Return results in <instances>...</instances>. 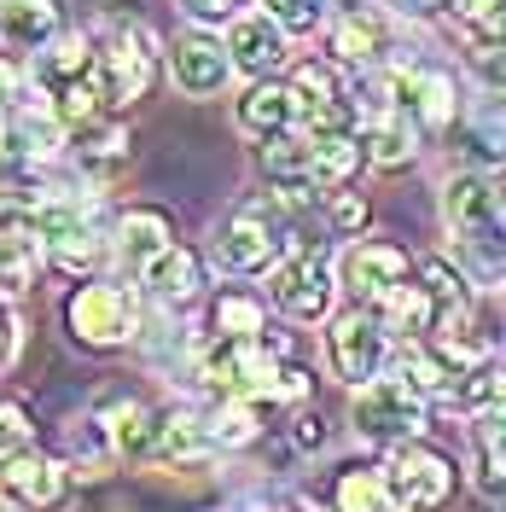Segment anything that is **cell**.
<instances>
[{
    "label": "cell",
    "mask_w": 506,
    "mask_h": 512,
    "mask_svg": "<svg viewBox=\"0 0 506 512\" xmlns=\"http://www.w3.org/2000/svg\"><path fill=\"white\" fill-rule=\"evenodd\" d=\"M408 274H413V256L402 245H390V239H361L344 256V286L355 297H367V303H384L396 286H408Z\"/></svg>",
    "instance_id": "cell-13"
},
{
    "label": "cell",
    "mask_w": 506,
    "mask_h": 512,
    "mask_svg": "<svg viewBox=\"0 0 506 512\" xmlns=\"http://www.w3.org/2000/svg\"><path fill=\"white\" fill-rule=\"evenodd\" d=\"M466 152H472V163H506V117H501V105H483L472 123H466Z\"/></svg>",
    "instance_id": "cell-30"
},
{
    "label": "cell",
    "mask_w": 506,
    "mask_h": 512,
    "mask_svg": "<svg viewBox=\"0 0 506 512\" xmlns=\"http://www.w3.org/2000/svg\"><path fill=\"white\" fill-rule=\"evenodd\" d=\"M326 222H332V233H361L367 227V198L349 187H332L326 192Z\"/></svg>",
    "instance_id": "cell-34"
},
{
    "label": "cell",
    "mask_w": 506,
    "mask_h": 512,
    "mask_svg": "<svg viewBox=\"0 0 506 512\" xmlns=\"http://www.w3.org/2000/svg\"><path fill=\"white\" fill-rule=\"evenodd\" d=\"M384 76H390V99H396L419 128H448L460 117V99H454V76H448V70L396 64V70H384Z\"/></svg>",
    "instance_id": "cell-11"
},
{
    "label": "cell",
    "mask_w": 506,
    "mask_h": 512,
    "mask_svg": "<svg viewBox=\"0 0 506 512\" xmlns=\"http://www.w3.org/2000/svg\"><path fill=\"white\" fill-rule=\"evenodd\" d=\"M233 6H245V0H187V12L198 24H222V18H233Z\"/></svg>",
    "instance_id": "cell-36"
},
{
    "label": "cell",
    "mask_w": 506,
    "mask_h": 512,
    "mask_svg": "<svg viewBox=\"0 0 506 512\" xmlns=\"http://www.w3.org/2000/svg\"><path fill=\"white\" fill-rule=\"evenodd\" d=\"M64 35V6L59 0H0V47L12 53H41L47 41Z\"/></svg>",
    "instance_id": "cell-17"
},
{
    "label": "cell",
    "mask_w": 506,
    "mask_h": 512,
    "mask_svg": "<svg viewBox=\"0 0 506 512\" xmlns=\"http://www.w3.org/2000/svg\"><path fill=\"white\" fill-rule=\"evenodd\" d=\"M140 286L152 291L163 309H181V303H192V297L204 291V262H198L187 245H169L163 256H152V262L140 268Z\"/></svg>",
    "instance_id": "cell-20"
},
{
    "label": "cell",
    "mask_w": 506,
    "mask_h": 512,
    "mask_svg": "<svg viewBox=\"0 0 506 512\" xmlns=\"http://www.w3.org/2000/svg\"><path fill=\"white\" fill-rule=\"evenodd\" d=\"M216 262L227 274H268L285 262V222L274 192H262L251 204H239L222 227H216Z\"/></svg>",
    "instance_id": "cell-3"
},
{
    "label": "cell",
    "mask_w": 506,
    "mask_h": 512,
    "mask_svg": "<svg viewBox=\"0 0 506 512\" xmlns=\"http://www.w3.org/2000/svg\"><path fill=\"white\" fill-rule=\"evenodd\" d=\"M70 152H76V163H82V175H88V181H111L117 169H128L134 134H128V123H117V117L105 111L99 123H88V128H76V134H70Z\"/></svg>",
    "instance_id": "cell-19"
},
{
    "label": "cell",
    "mask_w": 506,
    "mask_h": 512,
    "mask_svg": "<svg viewBox=\"0 0 506 512\" xmlns=\"http://www.w3.org/2000/svg\"><path fill=\"white\" fill-rule=\"evenodd\" d=\"M99 425L111 431V448L117 454H134V460H152V443H158V408H146L140 396H128V390H111V396H99Z\"/></svg>",
    "instance_id": "cell-16"
},
{
    "label": "cell",
    "mask_w": 506,
    "mask_h": 512,
    "mask_svg": "<svg viewBox=\"0 0 506 512\" xmlns=\"http://www.w3.org/2000/svg\"><path fill=\"white\" fill-rule=\"evenodd\" d=\"M291 437H297V448H320V443H326L320 414H297V419H291Z\"/></svg>",
    "instance_id": "cell-37"
},
{
    "label": "cell",
    "mask_w": 506,
    "mask_h": 512,
    "mask_svg": "<svg viewBox=\"0 0 506 512\" xmlns=\"http://www.w3.org/2000/svg\"><path fill=\"white\" fill-rule=\"evenodd\" d=\"M390 326L379 315H367V309H349V315L332 320V332H326V367H332V379L344 384H373L384 373V361H390V338H384Z\"/></svg>",
    "instance_id": "cell-6"
},
{
    "label": "cell",
    "mask_w": 506,
    "mask_h": 512,
    "mask_svg": "<svg viewBox=\"0 0 506 512\" xmlns=\"http://www.w3.org/2000/svg\"><path fill=\"white\" fill-rule=\"evenodd\" d=\"M506 402V373L495 367V361H483V367H472V373H460L454 379V408L460 414H489V408H501Z\"/></svg>",
    "instance_id": "cell-28"
},
{
    "label": "cell",
    "mask_w": 506,
    "mask_h": 512,
    "mask_svg": "<svg viewBox=\"0 0 506 512\" xmlns=\"http://www.w3.org/2000/svg\"><path fill=\"white\" fill-rule=\"evenodd\" d=\"M227 53H233V70H245V76H274L285 59V30L268 18V12H245V18H233V30H227Z\"/></svg>",
    "instance_id": "cell-18"
},
{
    "label": "cell",
    "mask_w": 506,
    "mask_h": 512,
    "mask_svg": "<svg viewBox=\"0 0 506 512\" xmlns=\"http://www.w3.org/2000/svg\"><path fill=\"white\" fill-rule=\"evenodd\" d=\"M355 431L361 437H373V443H408V437H419L425 431V390L413 379H373L355 390Z\"/></svg>",
    "instance_id": "cell-5"
},
{
    "label": "cell",
    "mask_w": 506,
    "mask_h": 512,
    "mask_svg": "<svg viewBox=\"0 0 506 512\" xmlns=\"http://www.w3.org/2000/svg\"><path fill=\"white\" fill-rule=\"evenodd\" d=\"M210 443V425L204 414H187V408H169L158 419V443H152V460H192V454H204Z\"/></svg>",
    "instance_id": "cell-26"
},
{
    "label": "cell",
    "mask_w": 506,
    "mask_h": 512,
    "mask_svg": "<svg viewBox=\"0 0 506 512\" xmlns=\"http://www.w3.org/2000/svg\"><path fill=\"white\" fill-rule=\"evenodd\" d=\"M210 443L216 448H245L256 437V402L251 396H216V408L204 414Z\"/></svg>",
    "instance_id": "cell-27"
},
{
    "label": "cell",
    "mask_w": 506,
    "mask_h": 512,
    "mask_svg": "<svg viewBox=\"0 0 506 512\" xmlns=\"http://www.w3.org/2000/svg\"><path fill=\"white\" fill-rule=\"evenodd\" d=\"M158 35L146 30L140 18H128V12H105V24L94 35V82L105 105L111 111H123L134 99L152 94V82H158Z\"/></svg>",
    "instance_id": "cell-1"
},
{
    "label": "cell",
    "mask_w": 506,
    "mask_h": 512,
    "mask_svg": "<svg viewBox=\"0 0 506 512\" xmlns=\"http://www.w3.org/2000/svg\"><path fill=\"white\" fill-rule=\"evenodd\" d=\"M332 507L338 512H408V501L396 495V483H390L384 466H349V472H338Z\"/></svg>",
    "instance_id": "cell-23"
},
{
    "label": "cell",
    "mask_w": 506,
    "mask_h": 512,
    "mask_svg": "<svg viewBox=\"0 0 506 512\" xmlns=\"http://www.w3.org/2000/svg\"><path fill=\"white\" fill-rule=\"evenodd\" d=\"M76 76H94V35H70L64 30L59 41H47V47L35 53V82L53 94V88L76 82Z\"/></svg>",
    "instance_id": "cell-25"
},
{
    "label": "cell",
    "mask_w": 506,
    "mask_h": 512,
    "mask_svg": "<svg viewBox=\"0 0 506 512\" xmlns=\"http://www.w3.org/2000/svg\"><path fill=\"white\" fill-rule=\"evenodd\" d=\"M402 12H437V6H448V0H396Z\"/></svg>",
    "instance_id": "cell-39"
},
{
    "label": "cell",
    "mask_w": 506,
    "mask_h": 512,
    "mask_svg": "<svg viewBox=\"0 0 506 512\" xmlns=\"http://www.w3.org/2000/svg\"><path fill=\"white\" fill-rule=\"evenodd\" d=\"M210 326H216V338H262L268 332V315H262V303L245 297V291H222L216 309H210Z\"/></svg>",
    "instance_id": "cell-29"
},
{
    "label": "cell",
    "mask_w": 506,
    "mask_h": 512,
    "mask_svg": "<svg viewBox=\"0 0 506 512\" xmlns=\"http://www.w3.org/2000/svg\"><path fill=\"white\" fill-rule=\"evenodd\" d=\"M169 76L187 99H216L227 88V76H233V53L216 35H181L169 47Z\"/></svg>",
    "instance_id": "cell-12"
},
{
    "label": "cell",
    "mask_w": 506,
    "mask_h": 512,
    "mask_svg": "<svg viewBox=\"0 0 506 512\" xmlns=\"http://www.w3.org/2000/svg\"><path fill=\"white\" fill-rule=\"evenodd\" d=\"M332 297H338V274L326 256H285L274 268V303L297 326H315V320L332 315Z\"/></svg>",
    "instance_id": "cell-9"
},
{
    "label": "cell",
    "mask_w": 506,
    "mask_h": 512,
    "mask_svg": "<svg viewBox=\"0 0 506 512\" xmlns=\"http://www.w3.org/2000/svg\"><path fill=\"white\" fill-rule=\"evenodd\" d=\"M6 355H12V320H6V309H0V367H6Z\"/></svg>",
    "instance_id": "cell-38"
},
{
    "label": "cell",
    "mask_w": 506,
    "mask_h": 512,
    "mask_svg": "<svg viewBox=\"0 0 506 512\" xmlns=\"http://www.w3.org/2000/svg\"><path fill=\"white\" fill-rule=\"evenodd\" d=\"M64 326H70V338H76L82 350H123L128 338H134V326H140L134 291L88 280V286L70 291V303H64Z\"/></svg>",
    "instance_id": "cell-4"
},
{
    "label": "cell",
    "mask_w": 506,
    "mask_h": 512,
    "mask_svg": "<svg viewBox=\"0 0 506 512\" xmlns=\"http://www.w3.org/2000/svg\"><path fill=\"white\" fill-rule=\"evenodd\" d=\"M291 88L303 99V123L309 128H355L361 105H355V82H344L338 59H303L291 70Z\"/></svg>",
    "instance_id": "cell-8"
},
{
    "label": "cell",
    "mask_w": 506,
    "mask_h": 512,
    "mask_svg": "<svg viewBox=\"0 0 506 512\" xmlns=\"http://www.w3.org/2000/svg\"><path fill=\"white\" fill-rule=\"evenodd\" d=\"M70 478L76 472L64 460L41 454V448H24V454H12L0 466V495L18 501V507H30V512H59L70 501Z\"/></svg>",
    "instance_id": "cell-10"
},
{
    "label": "cell",
    "mask_w": 506,
    "mask_h": 512,
    "mask_svg": "<svg viewBox=\"0 0 506 512\" xmlns=\"http://www.w3.org/2000/svg\"><path fill=\"white\" fill-rule=\"evenodd\" d=\"M326 53L344 64V70H373L390 53V30L373 6H344L326 30Z\"/></svg>",
    "instance_id": "cell-14"
},
{
    "label": "cell",
    "mask_w": 506,
    "mask_h": 512,
    "mask_svg": "<svg viewBox=\"0 0 506 512\" xmlns=\"http://www.w3.org/2000/svg\"><path fill=\"white\" fill-rule=\"evenodd\" d=\"M384 472L396 483V495L408 501V512H443L454 501V489H460V472H454V460L437 454V448L425 443H390V460H384Z\"/></svg>",
    "instance_id": "cell-7"
},
{
    "label": "cell",
    "mask_w": 506,
    "mask_h": 512,
    "mask_svg": "<svg viewBox=\"0 0 506 512\" xmlns=\"http://www.w3.org/2000/svg\"><path fill=\"white\" fill-rule=\"evenodd\" d=\"M169 245H175V227H169L163 210H128L123 222H117V256H123L134 274H140L152 256H163Z\"/></svg>",
    "instance_id": "cell-24"
},
{
    "label": "cell",
    "mask_w": 506,
    "mask_h": 512,
    "mask_svg": "<svg viewBox=\"0 0 506 512\" xmlns=\"http://www.w3.org/2000/svg\"><path fill=\"white\" fill-rule=\"evenodd\" d=\"M379 320L396 332V338H408V344H419V338H431L437 326H443V303L431 297V286L419 280V286H396L390 297L379 303Z\"/></svg>",
    "instance_id": "cell-22"
},
{
    "label": "cell",
    "mask_w": 506,
    "mask_h": 512,
    "mask_svg": "<svg viewBox=\"0 0 506 512\" xmlns=\"http://www.w3.org/2000/svg\"><path fill=\"white\" fill-rule=\"evenodd\" d=\"M262 12H268L285 35H309L320 18H326V0H262Z\"/></svg>",
    "instance_id": "cell-33"
},
{
    "label": "cell",
    "mask_w": 506,
    "mask_h": 512,
    "mask_svg": "<svg viewBox=\"0 0 506 512\" xmlns=\"http://www.w3.org/2000/svg\"><path fill=\"white\" fill-rule=\"evenodd\" d=\"M24 448H35L30 414H24L18 402H0V466H6L12 454H24Z\"/></svg>",
    "instance_id": "cell-35"
},
{
    "label": "cell",
    "mask_w": 506,
    "mask_h": 512,
    "mask_svg": "<svg viewBox=\"0 0 506 512\" xmlns=\"http://www.w3.org/2000/svg\"><path fill=\"white\" fill-rule=\"evenodd\" d=\"M233 117H239V128H245V134L268 140V134H280V128L303 123V99H297V88H291V82L256 76L251 88H245V99L233 105Z\"/></svg>",
    "instance_id": "cell-15"
},
{
    "label": "cell",
    "mask_w": 506,
    "mask_h": 512,
    "mask_svg": "<svg viewBox=\"0 0 506 512\" xmlns=\"http://www.w3.org/2000/svg\"><path fill=\"white\" fill-rule=\"evenodd\" d=\"M0 512H30V507H18V501H12V507H6V501H0Z\"/></svg>",
    "instance_id": "cell-40"
},
{
    "label": "cell",
    "mask_w": 506,
    "mask_h": 512,
    "mask_svg": "<svg viewBox=\"0 0 506 512\" xmlns=\"http://www.w3.org/2000/svg\"><path fill=\"white\" fill-rule=\"evenodd\" d=\"M99 256H105V245H99L94 227H82V233H70V239H53V245H47V262H53L59 274H94Z\"/></svg>",
    "instance_id": "cell-31"
},
{
    "label": "cell",
    "mask_w": 506,
    "mask_h": 512,
    "mask_svg": "<svg viewBox=\"0 0 506 512\" xmlns=\"http://www.w3.org/2000/svg\"><path fill=\"white\" fill-rule=\"evenodd\" d=\"M419 280H425V286H431V297L443 303V315H466V309H472V286H466V280L448 268L443 256L419 262Z\"/></svg>",
    "instance_id": "cell-32"
},
{
    "label": "cell",
    "mask_w": 506,
    "mask_h": 512,
    "mask_svg": "<svg viewBox=\"0 0 506 512\" xmlns=\"http://www.w3.org/2000/svg\"><path fill=\"white\" fill-rule=\"evenodd\" d=\"M443 222L477 268H506V216H501V192H495L489 175H477V169L448 175Z\"/></svg>",
    "instance_id": "cell-2"
},
{
    "label": "cell",
    "mask_w": 506,
    "mask_h": 512,
    "mask_svg": "<svg viewBox=\"0 0 506 512\" xmlns=\"http://www.w3.org/2000/svg\"><path fill=\"white\" fill-rule=\"evenodd\" d=\"M262 175L268 187H315V134L309 128H280L262 140Z\"/></svg>",
    "instance_id": "cell-21"
}]
</instances>
